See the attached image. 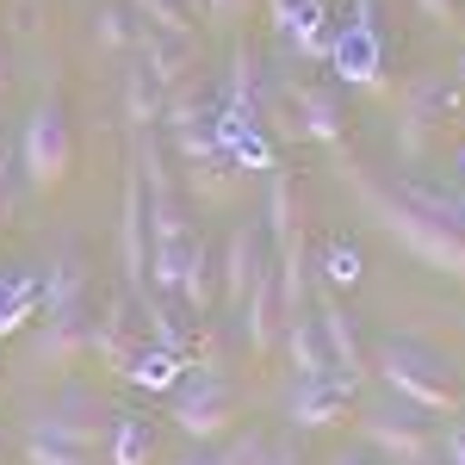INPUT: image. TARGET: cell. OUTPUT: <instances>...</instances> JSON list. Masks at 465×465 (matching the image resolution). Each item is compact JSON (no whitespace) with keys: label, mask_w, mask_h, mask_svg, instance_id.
<instances>
[{"label":"cell","mask_w":465,"mask_h":465,"mask_svg":"<svg viewBox=\"0 0 465 465\" xmlns=\"http://www.w3.org/2000/svg\"><path fill=\"white\" fill-rule=\"evenodd\" d=\"M341 186L360 199V212L372 217L385 236H391L403 254H416L429 273H447V280H460L465 286V236L460 230H447V223H434V217H422L416 205H403L391 186H379V180L366 174V168H341Z\"/></svg>","instance_id":"6da1fadb"},{"label":"cell","mask_w":465,"mask_h":465,"mask_svg":"<svg viewBox=\"0 0 465 465\" xmlns=\"http://www.w3.org/2000/svg\"><path fill=\"white\" fill-rule=\"evenodd\" d=\"M366 366L379 372V385L397 397V403H410V410H422V416H460L465 410V385H460V366L447 354H434L429 341H410V335H385Z\"/></svg>","instance_id":"7a4b0ae2"},{"label":"cell","mask_w":465,"mask_h":465,"mask_svg":"<svg viewBox=\"0 0 465 465\" xmlns=\"http://www.w3.org/2000/svg\"><path fill=\"white\" fill-rule=\"evenodd\" d=\"M94 341V304H87V273L81 261H56L50 280L37 292V329H32V360L69 366Z\"/></svg>","instance_id":"3957f363"},{"label":"cell","mask_w":465,"mask_h":465,"mask_svg":"<svg viewBox=\"0 0 465 465\" xmlns=\"http://www.w3.org/2000/svg\"><path fill=\"white\" fill-rule=\"evenodd\" d=\"M19 168H25V186L32 193H56L63 180H69L74 168V131L69 118H63V106H32V118H25V131H19Z\"/></svg>","instance_id":"277c9868"},{"label":"cell","mask_w":465,"mask_h":465,"mask_svg":"<svg viewBox=\"0 0 465 465\" xmlns=\"http://www.w3.org/2000/svg\"><path fill=\"white\" fill-rule=\"evenodd\" d=\"M168 416L186 440H223L236 429V385L212 372H180V385L168 391Z\"/></svg>","instance_id":"5b68a950"},{"label":"cell","mask_w":465,"mask_h":465,"mask_svg":"<svg viewBox=\"0 0 465 465\" xmlns=\"http://www.w3.org/2000/svg\"><path fill=\"white\" fill-rule=\"evenodd\" d=\"M106 434H112V410H100L94 397L69 391L63 403L37 410L25 422V440H44V447H69V453H106Z\"/></svg>","instance_id":"8992f818"},{"label":"cell","mask_w":465,"mask_h":465,"mask_svg":"<svg viewBox=\"0 0 465 465\" xmlns=\"http://www.w3.org/2000/svg\"><path fill=\"white\" fill-rule=\"evenodd\" d=\"M360 434H366V447L379 453V460H391V465H422L434 460V429H429V416L422 410H410V403H379V410H366L360 416Z\"/></svg>","instance_id":"52a82bcc"},{"label":"cell","mask_w":465,"mask_h":465,"mask_svg":"<svg viewBox=\"0 0 465 465\" xmlns=\"http://www.w3.org/2000/svg\"><path fill=\"white\" fill-rule=\"evenodd\" d=\"M453 106H460V87H453L447 74H416V81H403V94H397V155L416 162L422 143H429V131Z\"/></svg>","instance_id":"ba28073f"},{"label":"cell","mask_w":465,"mask_h":465,"mask_svg":"<svg viewBox=\"0 0 465 465\" xmlns=\"http://www.w3.org/2000/svg\"><path fill=\"white\" fill-rule=\"evenodd\" d=\"M329 56H335L341 81H354L366 94H385V37L372 25V0H354V19H341Z\"/></svg>","instance_id":"9c48e42d"},{"label":"cell","mask_w":465,"mask_h":465,"mask_svg":"<svg viewBox=\"0 0 465 465\" xmlns=\"http://www.w3.org/2000/svg\"><path fill=\"white\" fill-rule=\"evenodd\" d=\"M118 267H124V292L149 298V193L143 174H124V205H118Z\"/></svg>","instance_id":"30bf717a"},{"label":"cell","mask_w":465,"mask_h":465,"mask_svg":"<svg viewBox=\"0 0 465 465\" xmlns=\"http://www.w3.org/2000/svg\"><path fill=\"white\" fill-rule=\"evenodd\" d=\"M143 348H149V329H143V317H137V298L124 292V298H112L106 317H94L87 354H100V366H112V372L131 379V366L143 360Z\"/></svg>","instance_id":"8fae6325"},{"label":"cell","mask_w":465,"mask_h":465,"mask_svg":"<svg viewBox=\"0 0 465 465\" xmlns=\"http://www.w3.org/2000/svg\"><path fill=\"white\" fill-rule=\"evenodd\" d=\"M273 254H267V236H261V223H236L230 230V242H223V304L230 311H242L249 304V292H254V280H261V267H267Z\"/></svg>","instance_id":"7c38bea8"},{"label":"cell","mask_w":465,"mask_h":465,"mask_svg":"<svg viewBox=\"0 0 465 465\" xmlns=\"http://www.w3.org/2000/svg\"><path fill=\"white\" fill-rule=\"evenodd\" d=\"M348 397H354V379H348V372H322V379H298V385H292V397H286V416H292V429H329V422H341Z\"/></svg>","instance_id":"4fadbf2b"},{"label":"cell","mask_w":465,"mask_h":465,"mask_svg":"<svg viewBox=\"0 0 465 465\" xmlns=\"http://www.w3.org/2000/svg\"><path fill=\"white\" fill-rule=\"evenodd\" d=\"M131 50H137V69H143L162 94H174L180 81L199 69V44H193V37H168V32L137 25V44H131Z\"/></svg>","instance_id":"5bb4252c"},{"label":"cell","mask_w":465,"mask_h":465,"mask_svg":"<svg viewBox=\"0 0 465 465\" xmlns=\"http://www.w3.org/2000/svg\"><path fill=\"white\" fill-rule=\"evenodd\" d=\"M292 137H311V143L341 149L348 143V118H341V100L335 87H292Z\"/></svg>","instance_id":"9a60e30c"},{"label":"cell","mask_w":465,"mask_h":465,"mask_svg":"<svg viewBox=\"0 0 465 465\" xmlns=\"http://www.w3.org/2000/svg\"><path fill=\"white\" fill-rule=\"evenodd\" d=\"M317 335H322V348H329V366L348 372V379L360 385V372H366V348H360L354 311H348L335 292H322V304H317Z\"/></svg>","instance_id":"2e32d148"},{"label":"cell","mask_w":465,"mask_h":465,"mask_svg":"<svg viewBox=\"0 0 465 465\" xmlns=\"http://www.w3.org/2000/svg\"><path fill=\"white\" fill-rule=\"evenodd\" d=\"M242 317V341H249V354L254 360H267L273 354V341H280V286H273V261L261 267V280H254V292H249V304L236 311Z\"/></svg>","instance_id":"e0dca14e"},{"label":"cell","mask_w":465,"mask_h":465,"mask_svg":"<svg viewBox=\"0 0 465 465\" xmlns=\"http://www.w3.org/2000/svg\"><path fill=\"white\" fill-rule=\"evenodd\" d=\"M186 193H193L199 205H236V193H242V162H236L230 149H217L205 162H186Z\"/></svg>","instance_id":"ac0fdd59"},{"label":"cell","mask_w":465,"mask_h":465,"mask_svg":"<svg viewBox=\"0 0 465 465\" xmlns=\"http://www.w3.org/2000/svg\"><path fill=\"white\" fill-rule=\"evenodd\" d=\"M292 230H304V199H298V180H292L286 168H273V180H267V217H261V236L280 249Z\"/></svg>","instance_id":"d6986e66"},{"label":"cell","mask_w":465,"mask_h":465,"mask_svg":"<svg viewBox=\"0 0 465 465\" xmlns=\"http://www.w3.org/2000/svg\"><path fill=\"white\" fill-rule=\"evenodd\" d=\"M174 298L193 311V317H205V311H212V298H217V261H212V249H205V236H199L193 254H186V273H180Z\"/></svg>","instance_id":"ffe728a7"},{"label":"cell","mask_w":465,"mask_h":465,"mask_svg":"<svg viewBox=\"0 0 465 465\" xmlns=\"http://www.w3.org/2000/svg\"><path fill=\"white\" fill-rule=\"evenodd\" d=\"M280 32L298 44V56H329V37H322V19H317V0H280Z\"/></svg>","instance_id":"44dd1931"},{"label":"cell","mask_w":465,"mask_h":465,"mask_svg":"<svg viewBox=\"0 0 465 465\" xmlns=\"http://www.w3.org/2000/svg\"><path fill=\"white\" fill-rule=\"evenodd\" d=\"M155 453V429L143 416H112V434H106V465H149Z\"/></svg>","instance_id":"7402d4cb"},{"label":"cell","mask_w":465,"mask_h":465,"mask_svg":"<svg viewBox=\"0 0 465 465\" xmlns=\"http://www.w3.org/2000/svg\"><path fill=\"white\" fill-rule=\"evenodd\" d=\"M286 354H292V372H298V379H322V372H335V366H329V348H322V335H317V317L286 322Z\"/></svg>","instance_id":"603a6c76"},{"label":"cell","mask_w":465,"mask_h":465,"mask_svg":"<svg viewBox=\"0 0 465 465\" xmlns=\"http://www.w3.org/2000/svg\"><path fill=\"white\" fill-rule=\"evenodd\" d=\"M162 100H168V94H162L143 69H124V124H131V131H155V124H162Z\"/></svg>","instance_id":"cb8c5ba5"},{"label":"cell","mask_w":465,"mask_h":465,"mask_svg":"<svg viewBox=\"0 0 465 465\" xmlns=\"http://www.w3.org/2000/svg\"><path fill=\"white\" fill-rule=\"evenodd\" d=\"M94 44L112 50V56H124V50L137 44V19H131V6H100V13H94Z\"/></svg>","instance_id":"d4e9b609"},{"label":"cell","mask_w":465,"mask_h":465,"mask_svg":"<svg viewBox=\"0 0 465 465\" xmlns=\"http://www.w3.org/2000/svg\"><path fill=\"white\" fill-rule=\"evenodd\" d=\"M131 13H137V25H149V32L193 37V13H186L180 0H131Z\"/></svg>","instance_id":"484cf974"},{"label":"cell","mask_w":465,"mask_h":465,"mask_svg":"<svg viewBox=\"0 0 465 465\" xmlns=\"http://www.w3.org/2000/svg\"><path fill=\"white\" fill-rule=\"evenodd\" d=\"M317 267H322L329 286H354L360 280V249L348 242V236H329V242L317 249Z\"/></svg>","instance_id":"4316f807"},{"label":"cell","mask_w":465,"mask_h":465,"mask_svg":"<svg viewBox=\"0 0 465 465\" xmlns=\"http://www.w3.org/2000/svg\"><path fill=\"white\" fill-rule=\"evenodd\" d=\"M25 317H37V286L32 280H6V286H0V335L19 329Z\"/></svg>","instance_id":"83f0119b"},{"label":"cell","mask_w":465,"mask_h":465,"mask_svg":"<svg viewBox=\"0 0 465 465\" xmlns=\"http://www.w3.org/2000/svg\"><path fill=\"white\" fill-rule=\"evenodd\" d=\"M267 453H273V440L267 434H230V447L217 453V465H267Z\"/></svg>","instance_id":"f1b7e54d"},{"label":"cell","mask_w":465,"mask_h":465,"mask_svg":"<svg viewBox=\"0 0 465 465\" xmlns=\"http://www.w3.org/2000/svg\"><path fill=\"white\" fill-rule=\"evenodd\" d=\"M25 465H100L94 453H69V447H44V440H25Z\"/></svg>","instance_id":"f546056e"},{"label":"cell","mask_w":465,"mask_h":465,"mask_svg":"<svg viewBox=\"0 0 465 465\" xmlns=\"http://www.w3.org/2000/svg\"><path fill=\"white\" fill-rule=\"evenodd\" d=\"M416 6H422V19H429V25H440V32H460V25H465L460 0H416Z\"/></svg>","instance_id":"4dcf8cb0"},{"label":"cell","mask_w":465,"mask_h":465,"mask_svg":"<svg viewBox=\"0 0 465 465\" xmlns=\"http://www.w3.org/2000/svg\"><path fill=\"white\" fill-rule=\"evenodd\" d=\"M242 13H249V0H205V19H217V25H230Z\"/></svg>","instance_id":"1f68e13d"},{"label":"cell","mask_w":465,"mask_h":465,"mask_svg":"<svg viewBox=\"0 0 465 465\" xmlns=\"http://www.w3.org/2000/svg\"><path fill=\"white\" fill-rule=\"evenodd\" d=\"M13 223V168L0 162V230Z\"/></svg>","instance_id":"d6a6232c"},{"label":"cell","mask_w":465,"mask_h":465,"mask_svg":"<svg viewBox=\"0 0 465 465\" xmlns=\"http://www.w3.org/2000/svg\"><path fill=\"white\" fill-rule=\"evenodd\" d=\"M267 465H304V453H298V440H286V447H273V453H267Z\"/></svg>","instance_id":"836d02e7"},{"label":"cell","mask_w":465,"mask_h":465,"mask_svg":"<svg viewBox=\"0 0 465 465\" xmlns=\"http://www.w3.org/2000/svg\"><path fill=\"white\" fill-rule=\"evenodd\" d=\"M447 465H465V429L447 434Z\"/></svg>","instance_id":"e575fe53"},{"label":"cell","mask_w":465,"mask_h":465,"mask_svg":"<svg viewBox=\"0 0 465 465\" xmlns=\"http://www.w3.org/2000/svg\"><path fill=\"white\" fill-rule=\"evenodd\" d=\"M6 87H13V81H6V56H0V106H6Z\"/></svg>","instance_id":"d590c367"},{"label":"cell","mask_w":465,"mask_h":465,"mask_svg":"<svg viewBox=\"0 0 465 465\" xmlns=\"http://www.w3.org/2000/svg\"><path fill=\"white\" fill-rule=\"evenodd\" d=\"M180 465H217V460H205V453H186V460H180Z\"/></svg>","instance_id":"8d00e7d4"},{"label":"cell","mask_w":465,"mask_h":465,"mask_svg":"<svg viewBox=\"0 0 465 465\" xmlns=\"http://www.w3.org/2000/svg\"><path fill=\"white\" fill-rule=\"evenodd\" d=\"M335 465H372V460H360V453H341V460H335Z\"/></svg>","instance_id":"74e56055"},{"label":"cell","mask_w":465,"mask_h":465,"mask_svg":"<svg viewBox=\"0 0 465 465\" xmlns=\"http://www.w3.org/2000/svg\"><path fill=\"white\" fill-rule=\"evenodd\" d=\"M180 6H186V13H205V0H180Z\"/></svg>","instance_id":"f35d334b"},{"label":"cell","mask_w":465,"mask_h":465,"mask_svg":"<svg viewBox=\"0 0 465 465\" xmlns=\"http://www.w3.org/2000/svg\"><path fill=\"white\" fill-rule=\"evenodd\" d=\"M453 168H460V174H465V143H460V155H453Z\"/></svg>","instance_id":"ab89813d"},{"label":"cell","mask_w":465,"mask_h":465,"mask_svg":"<svg viewBox=\"0 0 465 465\" xmlns=\"http://www.w3.org/2000/svg\"><path fill=\"white\" fill-rule=\"evenodd\" d=\"M460 74H465V63H460Z\"/></svg>","instance_id":"60d3db41"},{"label":"cell","mask_w":465,"mask_h":465,"mask_svg":"<svg viewBox=\"0 0 465 465\" xmlns=\"http://www.w3.org/2000/svg\"><path fill=\"white\" fill-rule=\"evenodd\" d=\"M422 465H434V460H422Z\"/></svg>","instance_id":"b9f144b4"},{"label":"cell","mask_w":465,"mask_h":465,"mask_svg":"<svg viewBox=\"0 0 465 465\" xmlns=\"http://www.w3.org/2000/svg\"><path fill=\"white\" fill-rule=\"evenodd\" d=\"M0 162H6V155H0Z\"/></svg>","instance_id":"7bdbcfd3"}]
</instances>
